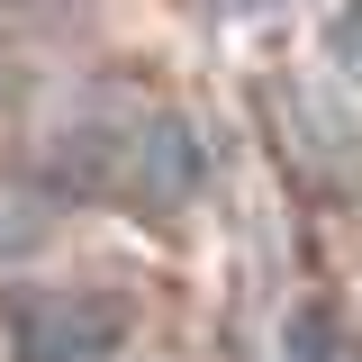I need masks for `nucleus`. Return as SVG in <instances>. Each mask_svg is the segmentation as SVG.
I'll list each match as a JSON object with an SVG mask.
<instances>
[{"mask_svg":"<svg viewBox=\"0 0 362 362\" xmlns=\"http://www.w3.org/2000/svg\"><path fill=\"white\" fill-rule=\"evenodd\" d=\"M18 362H136V317L118 299H28Z\"/></svg>","mask_w":362,"mask_h":362,"instance_id":"f03ea898","label":"nucleus"},{"mask_svg":"<svg viewBox=\"0 0 362 362\" xmlns=\"http://www.w3.org/2000/svg\"><path fill=\"white\" fill-rule=\"evenodd\" d=\"M45 163L64 190L145 218H173L199 199V136L154 100H73L45 136Z\"/></svg>","mask_w":362,"mask_h":362,"instance_id":"f257e3e1","label":"nucleus"},{"mask_svg":"<svg viewBox=\"0 0 362 362\" xmlns=\"http://www.w3.org/2000/svg\"><path fill=\"white\" fill-rule=\"evenodd\" d=\"M54 0H0V28H28V18H45Z\"/></svg>","mask_w":362,"mask_h":362,"instance_id":"20e7f679","label":"nucleus"},{"mask_svg":"<svg viewBox=\"0 0 362 362\" xmlns=\"http://www.w3.org/2000/svg\"><path fill=\"white\" fill-rule=\"evenodd\" d=\"M45 235H54V209H45L28 181L0 173V263H28V254H45Z\"/></svg>","mask_w":362,"mask_h":362,"instance_id":"7ed1b4c3","label":"nucleus"}]
</instances>
